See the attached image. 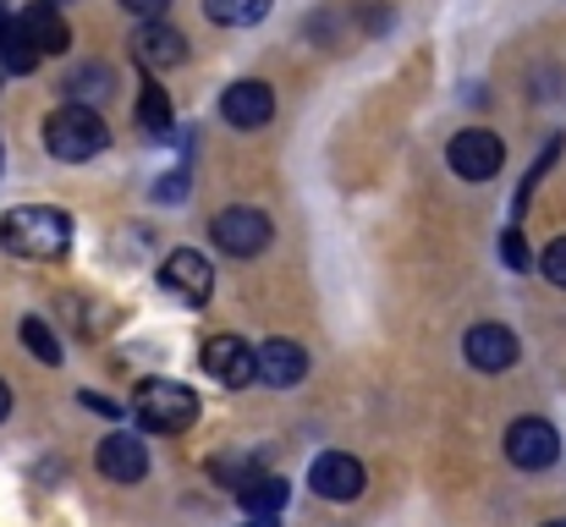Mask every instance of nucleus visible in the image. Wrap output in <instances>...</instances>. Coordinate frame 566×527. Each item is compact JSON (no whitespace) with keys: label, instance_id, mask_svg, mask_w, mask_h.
Returning <instances> with one entry per match:
<instances>
[{"label":"nucleus","instance_id":"obj_14","mask_svg":"<svg viewBox=\"0 0 566 527\" xmlns=\"http://www.w3.org/2000/svg\"><path fill=\"white\" fill-rule=\"evenodd\" d=\"M17 28L44 50V55H61L66 44H72V28H66V17L55 11V0H39V6H28L22 17H17Z\"/></svg>","mask_w":566,"mask_h":527},{"label":"nucleus","instance_id":"obj_12","mask_svg":"<svg viewBox=\"0 0 566 527\" xmlns=\"http://www.w3.org/2000/svg\"><path fill=\"white\" fill-rule=\"evenodd\" d=\"M99 473L116 478V484H138V478L149 473L144 440H138V434H111V440H99Z\"/></svg>","mask_w":566,"mask_h":527},{"label":"nucleus","instance_id":"obj_11","mask_svg":"<svg viewBox=\"0 0 566 527\" xmlns=\"http://www.w3.org/2000/svg\"><path fill=\"white\" fill-rule=\"evenodd\" d=\"M462 351H468L473 368H484V373H506V368L517 362V336H512L506 325H473L468 341H462Z\"/></svg>","mask_w":566,"mask_h":527},{"label":"nucleus","instance_id":"obj_26","mask_svg":"<svg viewBox=\"0 0 566 527\" xmlns=\"http://www.w3.org/2000/svg\"><path fill=\"white\" fill-rule=\"evenodd\" d=\"M182 192H188V176H182V171H171L160 187H155V198H160V203H177Z\"/></svg>","mask_w":566,"mask_h":527},{"label":"nucleus","instance_id":"obj_8","mask_svg":"<svg viewBox=\"0 0 566 527\" xmlns=\"http://www.w3.org/2000/svg\"><path fill=\"white\" fill-rule=\"evenodd\" d=\"M308 484H314V495H325V500H358L369 478H364V462H358V456L325 451V456L308 467Z\"/></svg>","mask_w":566,"mask_h":527},{"label":"nucleus","instance_id":"obj_16","mask_svg":"<svg viewBox=\"0 0 566 527\" xmlns=\"http://www.w3.org/2000/svg\"><path fill=\"white\" fill-rule=\"evenodd\" d=\"M286 478H275V473H253L242 489H237V500H242V512L248 517H281V506H286Z\"/></svg>","mask_w":566,"mask_h":527},{"label":"nucleus","instance_id":"obj_15","mask_svg":"<svg viewBox=\"0 0 566 527\" xmlns=\"http://www.w3.org/2000/svg\"><path fill=\"white\" fill-rule=\"evenodd\" d=\"M308 373V351L297 341H264L259 347V379L264 384H297Z\"/></svg>","mask_w":566,"mask_h":527},{"label":"nucleus","instance_id":"obj_3","mask_svg":"<svg viewBox=\"0 0 566 527\" xmlns=\"http://www.w3.org/2000/svg\"><path fill=\"white\" fill-rule=\"evenodd\" d=\"M133 407H138L144 429H155V434H182L198 423V396L177 379H144Z\"/></svg>","mask_w":566,"mask_h":527},{"label":"nucleus","instance_id":"obj_1","mask_svg":"<svg viewBox=\"0 0 566 527\" xmlns=\"http://www.w3.org/2000/svg\"><path fill=\"white\" fill-rule=\"evenodd\" d=\"M0 242L17 259H61L72 247V214L55 203H22L0 220Z\"/></svg>","mask_w":566,"mask_h":527},{"label":"nucleus","instance_id":"obj_25","mask_svg":"<svg viewBox=\"0 0 566 527\" xmlns=\"http://www.w3.org/2000/svg\"><path fill=\"white\" fill-rule=\"evenodd\" d=\"M501 253H506V264H512V270H534V253H528V242H523V231H517V225L501 236Z\"/></svg>","mask_w":566,"mask_h":527},{"label":"nucleus","instance_id":"obj_6","mask_svg":"<svg viewBox=\"0 0 566 527\" xmlns=\"http://www.w3.org/2000/svg\"><path fill=\"white\" fill-rule=\"evenodd\" d=\"M506 456H512V467L539 473V467H551V462L562 456V434H556L545 418H517V423L506 429Z\"/></svg>","mask_w":566,"mask_h":527},{"label":"nucleus","instance_id":"obj_28","mask_svg":"<svg viewBox=\"0 0 566 527\" xmlns=\"http://www.w3.org/2000/svg\"><path fill=\"white\" fill-rule=\"evenodd\" d=\"M83 401H88L94 412H105V418H116V401H105V396H94V390H83Z\"/></svg>","mask_w":566,"mask_h":527},{"label":"nucleus","instance_id":"obj_5","mask_svg":"<svg viewBox=\"0 0 566 527\" xmlns=\"http://www.w3.org/2000/svg\"><path fill=\"white\" fill-rule=\"evenodd\" d=\"M501 166H506V144L490 127H468L451 138V171L462 181H490V176H501Z\"/></svg>","mask_w":566,"mask_h":527},{"label":"nucleus","instance_id":"obj_9","mask_svg":"<svg viewBox=\"0 0 566 527\" xmlns=\"http://www.w3.org/2000/svg\"><path fill=\"white\" fill-rule=\"evenodd\" d=\"M220 116H226L231 127L253 133V127H264V122L275 116V88H270V83H259V77H242V83H231V88H226Z\"/></svg>","mask_w":566,"mask_h":527},{"label":"nucleus","instance_id":"obj_13","mask_svg":"<svg viewBox=\"0 0 566 527\" xmlns=\"http://www.w3.org/2000/svg\"><path fill=\"white\" fill-rule=\"evenodd\" d=\"M133 55L144 61V66H182L188 61V39L177 33V28H166V22H144L138 33H133Z\"/></svg>","mask_w":566,"mask_h":527},{"label":"nucleus","instance_id":"obj_20","mask_svg":"<svg viewBox=\"0 0 566 527\" xmlns=\"http://www.w3.org/2000/svg\"><path fill=\"white\" fill-rule=\"evenodd\" d=\"M22 347L33 351L39 362H61V341H55V330L44 319H22Z\"/></svg>","mask_w":566,"mask_h":527},{"label":"nucleus","instance_id":"obj_29","mask_svg":"<svg viewBox=\"0 0 566 527\" xmlns=\"http://www.w3.org/2000/svg\"><path fill=\"white\" fill-rule=\"evenodd\" d=\"M11 412V390H6V379H0V418Z\"/></svg>","mask_w":566,"mask_h":527},{"label":"nucleus","instance_id":"obj_2","mask_svg":"<svg viewBox=\"0 0 566 527\" xmlns=\"http://www.w3.org/2000/svg\"><path fill=\"white\" fill-rule=\"evenodd\" d=\"M105 144H111L105 122H99L94 110H83V105H66V110H55V116L44 122V149H50L55 160H66V166L94 160Z\"/></svg>","mask_w":566,"mask_h":527},{"label":"nucleus","instance_id":"obj_17","mask_svg":"<svg viewBox=\"0 0 566 527\" xmlns=\"http://www.w3.org/2000/svg\"><path fill=\"white\" fill-rule=\"evenodd\" d=\"M138 127L149 138H171V99H166V88L144 83V94H138Z\"/></svg>","mask_w":566,"mask_h":527},{"label":"nucleus","instance_id":"obj_21","mask_svg":"<svg viewBox=\"0 0 566 527\" xmlns=\"http://www.w3.org/2000/svg\"><path fill=\"white\" fill-rule=\"evenodd\" d=\"M556 155H562V138H551V149H545V155L534 160V171L523 176V187H517V198H512V214H523V209H528V198H534V187H539V176H545V171H551V166H556Z\"/></svg>","mask_w":566,"mask_h":527},{"label":"nucleus","instance_id":"obj_22","mask_svg":"<svg viewBox=\"0 0 566 527\" xmlns=\"http://www.w3.org/2000/svg\"><path fill=\"white\" fill-rule=\"evenodd\" d=\"M209 473H214V478H226V484H237V489H242V484H248V478H253V473H259V467H253V462H248V456H214V462H209Z\"/></svg>","mask_w":566,"mask_h":527},{"label":"nucleus","instance_id":"obj_23","mask_svg":"<svg viewBox=\"0 0 566 527\" xmlns=\"http://www.w3.org/2000/svg\"><path fill=\"white\" fill-rule=\"evenodd\" d=\"M105 83H111L105 66H83V72L66 77V94H77V99H83V94H105Z\"/></svg>","mask_w":566,"mask_h":527},{"label":"nucleus","instance_id":"obj_30","mask_svg":"<svg viewBox=\"0 0 566 527\" xmlns=\"http://www.w3.org/2000/svg\"><path fill=\"white\" fill-rule=\"evenodd\" d=\"M248 527H275V517H253V523Z\"/></svg>","mask_w":566,"mask_h":527},{"label":"nucleus","instance_id":"obj_27","mask_svg":"<svg viewBox=\"0 0 566 527\" xmlns=\"http://www.w3.org/2000/svg\"><path fill=\"white\" fill-rule=\"evenodd\" d=\"M122 6H127V11H138L144 22H155V17H160V11H166L171 0H122Z\"/></svg>","mask_w":566,"mask_h":527},{"label":"nucleus","instance_id":"obj_31","mask_svg":"<svg viewBox=\"0 0 566 527\" xmlns=\"http://www.w3.org/2000/svg\"><path fill=\"white\" fill-rule=\"evenodd\" d=\"M545 527H566V523H545Z\"/></svg>","mask_w":566,"mask_h":527},{"label":"nucleus","instance_id":"obj_4","mask_svg":"<svg viewBox=\"0 0 566 527\" xmlns=\"http://www.w3.org/2000/svg\"><path fill=\"white\" fill-rule=\"evenodd\" d=\"M209 231H214V247H220V253H231V259H253V253H264V247H270V220H264L259 209H248V203L220 209Z\"/></svg>","mask_w":566,"mask_h":527},{"label":"nucleus","instance_id":"obj_19","mask_svg":"<svg viewBox=\"0 0 566 527\" xmlns=\"http://www.w3.org/2000/svg\"><path fill=\"white\" fill-rule=\"evenodd\" d=\"M39 55H44V50H39L22 28H17V33H6V44H0V66H6V72H17V77H22V72H33V66H39Z\"/></svg>","mask_w":566,"mask_h":527},{"label":"nucleus","instance_id":"obj_24","mask_svg":"<svg viewBox=\"0 0 566 527\" xmlns=\"http://www.w3.org/2000/svg\"><path fill=\"white\" fill-rule=\"evenodd\" d=\"M539 270H545V281H551V286H562V292H566V236H556V242L545 247Z\"/></svg>","mask_w":566,"mask_h":527},{"label":"nucleus","instance_id":"obj_10","mask_svg":"<svg viewBox=\"0 0 566 527\" xmlns=\"http://www.w3.org/2000/svg\"><path fill=\"white\" fill-rule=\"evenodd\" d=\"M203 368H209V379H220V384H248L253 373H259V351L248 347V341H237V336H214L209 347H203Z\"/></svg>","mask_w":566,"mask_h":527},{"label":"nucleus","instance_id":"obj_7","mask_svg":"<svg viewBox=\"0 0 566 527\" xmlns=\"http://www.w3.org/2000/svg\"><path fill=\"white\" fill-rule=\"evenodd\" d=\"M160 286H166L171 297H182L188 308H203V303H209V292H214V270H209V259H203V253L182 247V253H171V259L160 264Z\"/></svg>","mask_w":566,"mask_h":527},{"label":"nucleus","instance_id":"obj_18","mask_svg":"<svg viewBox=\"0 0 566 527\" xmlns=\"http://www.w3.org/2000/svg\"><path fill=\"white\" fill-rule=\"evenodd\" d=\"M203 11L214 22H226V28H248V22H259L270 11V0H203Z\"/></svg>","mask_w":566,"mask_h":527}]
</instances>
